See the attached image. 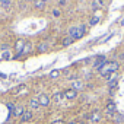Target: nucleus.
<instances>
[{
  "instance_id": "f257e3e1",
  "label": "nucleus",
  "mask_w": 124,
  "mask_h": 124,
  "mask_svg": "<svg viewBox=\"0 0 124 124\" xmlns=\"http://www.w3.org/2000/svg\"><path fill=\"white\" fill-rule=\"evenodd\" d=\"M118 70V63L117 61H105V63L99 67V73L102 76H109Z\"/></svg>"
},
{
  "instance_id": "f03ea898",
  "label": "nucleus",
  "mask_w": 124,
  "mask_h": 124,
  "mask_svg": "<svg viewBox=\"0 0 124 124\" xmlns=\"http://www.w3.org/2000/svg\"><path fill=\"white\" fill-rule=\"evenodd\" d=\"M83 34H85V26H83V25H79V26H72V28L69 29V37H70V38H73V39L80 38Z\"/></svg>"
},
{
  "instance_id": "7ed1b4c3",
  "label": "nucleus",
  "mask_w": 124,
  "mask_h": 124,
  "mask_svg": "<svg viewBox=\"0 0 124 124\" xmlns=\"http://www.w3.org/2000/svg\"><path fill=\"white\" fill-rule=\"evenodd\" d=\"M115 112H117V107H115V104H114L112 101H109L108 105H107V108H105V114H107L108 117H112Z\"/></svg>"
},
{
  "instance_id": "20e7f679",
  "label": "nucleus",
  "mask_w": 124,
  "mask_h": 124,
  "mask_svg": "<svg viewBox=\"0 0 124 124\" xmlns=\"http://www.w3.org/2000/svg\"><path fill=\"white\" fill-rule=\"evenodd\" d=\"M38 102H39V107H41V105H42V107H48V105H50V98H48L45 93H41L39 98H38Z\"/></svg>"
},
{
  "instance_id": "39448f33",
  "label": "nucleus",
  "mask_w": 124,
  "mask_h": 124,
  "mask_svg": "<svg viewBox=\"0 0 124 124\" xmlns=\"http://www.w3.org/2000/svg\"><path fill=\"white\" fill-rule=\"evenodd\" d=\"M83 88H85V83H83L82 80H73V82H72V89H75L76 92H78V91H82Z\"/></svg>"
},
{
  "instance_id": "423d86ee",
  "label": "nucleus",
  "mask_w": 124,
  "mask_h": 124,
  "mask_svg": "<svg viewBox=\"0 0 124 124\" xmlns=\"http://www.w3.org/2000/svg\"><path fill=\"white\" fill-rule=\"evenodd\" d=\"M105 61H107V60H105V57H104V55H98V57H96V60H95V63H93V67H95V69H99V67L105 63Z\"/></svg>"
},
{
  "instance_id": "0eeeda50",
  "label": "nucleus",
  "mask_w": 124,
  "mask_h": 124,
  "mask_svg": "<svg viewBox=\"0 0 124 124\" xmlns=\"http://www.w3.org/2000/svg\"><path fill=\"white\" fill-rule=\"evenodd\" d=\"M31 120H32V111H23V114L21 115V121L26 123V121H31Z\"/></svg>"
},
{
  "instance_id": "6e6552de",
  "label": "nucleus",
  "mask_w": 124,
  "mask_h": 124,
  "mask_svg": "<svg viewBox=\"0 0 124 124\" xmlns=\"http://www.w3.org/2000/svg\"><path fill=\"white\" fill-rule=\"evenodd\" d=\"M64 96H66L67 99H75V98L78 96V92H76L75 89H69V91L64 92Z\"/></svg>"
},
{
  "instance_id": "1a4fd4ad",
  "label": "nucleus",
  "mask_w": 124,
  "mask_h": 124,
  "mask_svg": "<svg viewBox=\"0 0 124 124\" xmlns=\"http://www.w3.org/2000/svg\"><path fill=\"white\" fill-rule=\"evenodd\" d=\"M89 120H91L92 123H96V121H99V120H101V114H99L98 111H93V112L91 114V117H89Z\"/></svg>"
},
{
  "instance_id": "9d476101",
  "label": "nucleus",
  "mask_w": 124,
  "mask_h": 124,
  "mask_svg": "<svg viewBox=\"0 0 124 124\" xmlns=\"http://www.w3.org/2000/svg\"><path fill=\"white\" fill-rule=\"evenodd\" d=\"M23 107H21V105H18V107H15V111H13V114H15V117H21L22 114H23Z\"/></svg>"
},
{
  "instance_id": "9b49d317",
  "label": "nucleus",
  "mask_w": 124,
  "mask_h": 124,
  "mask_svg": "<svg viewBox=\"0 0 124 124\" xmlns=\"http://www.w3.org/2000/svg\"><path fill=\"white\" fill-rule=\"evenodd\" d=\"M29 107H31V109H37V108H39V102H38V99H31V101H29Z\"/></svg>"
},
{
  "instance_id": "f8f14e48",
  "label": "nucleus",
  "mask_w": 124,
  "mask_h": 124,
  "mask_svg": "<svg viewBox=\"0 0 124 124\" xmlns=\"http://www.w3.org/2000/svg\"><path fill=\"white\" fill-rule=\"evenodd\" d=\"M47 50H48V44L42 42V44L38 45V51H39V53H44V51H47Z\"/></svg>"
},
{
  "instance_id": "ddd939ff",
  "label": "nucleus",
  "mask_w": 124,
  "mask_h": 124,
  "mask_svg": "<svg viewBox=\"0 0 124 124\" xmlns=\"http://www.w3.org/2000/svg\"><path fill=\"white\" fill-rule=\"evenodd\" d=\"M0 5H2L5 9H9L10 8V0H0Z\"/></svg>"
},
{
  "instance_id": "4468645a",
  "label": "nucleus",
  "mask_w": 124,
  "mask_h": 124,
  "mask_svg": "<svg viewBox=\"0 0 124 124\" xmlns=\"http://www.w3.org/2000/svg\"><path fill=\"white\" fill-rule=\"evenodd\" d=\"M112 117H114V121H117V123H123V115H121V114L115 112Z\"/></svg>"
},
{
  "instance_id": "2eb2a0df",
  "label": "nucleus",
  "mask_w": 124,
  "mask_h": 124,
  "mask_svg": "<svg viewBox=\"0 0 124 124\" xmlns=\"http://www.w3.org/2000/svg\"><path fill=\"white\" fill-rule=\"evenodd\" d=\"M73 41H75L73 38H70V37H67V38H66V39L63 41V45H70V44H72Z\"/></svg>"
},
{
  "instance_id": "dca6fc26",
  "label": "nucleus",
  "mask_w": 124,
  "mask_h": 124,
  "mask_svg": "<svg viewBox=\"0 0 124 124\" xmlns=\"http://www.w3.org/2000/svg\"><path fill=\"white\" fill-rule=\"evenodd\" d=\"M42 5H44V3L41 2V0H35V8H38V9H41V8H42Z\"/></svg>"
},
{
  "instance_id": "f3484780",
  "label": "nucleus",
  "mask_w": 124,
  "mask_h": 124,
  "mask_svg": "<svg viewBox=\"0 0 124 124\" xmlns=\"http://www.w3.org/2000/svg\"><path fill=\"white\" fill-rule=\"evenodd\" d=\"M98 21H99V18H98V16H95V18H92V19H91V25H95V23H96Z\"/></svg>"
},
{
  "instance_id": "a211bd4d",
  "label": "nucleus",
  "mask_w": 124,
  "mask_h": 124,
  "mask_svg": "<svg viewBox=\"0 0 124 124\" xmlns=\"http://www.w3.org/2000/svg\"><path fill=\"white\" fill-rule=\"evenodd\" d=\"M53 16H55V18L60 16V10H58V9H54V10H53Z\"/></svg>"
},
{
  "instance_id": "6ab92c4d",
  "label": "nucleus",
  "mask_w": 124,
  "mask_h": 124,
  "mask_svg": "<svg viewBox=\"0 0 124 124\" xmlns=\"http://www.w3.org/2000/svg\"><path fill=\"white\" fill-rule=\"evenodd\" d=\"M54 99H55V101L58 102V101L61 99V95H60V93H55V95H54Z\"/></svg>"
},
{
  "instance_id": "aec40b11",
  "label": "nucleus",
  "mask_w": 124,
  "mask_h": 124,
  "mask_svg": "<svg viewBox=\"0 0 124 124\" xmlns=\"http://www.w3.org/2000/svg\"><path fill=\"white\" fill-rule=\"evenodd\" d=\"M8 108L12 109V111H15V105H13V104H8Z\"/></svg>"
},
{
  "instance_id": "412c9836",
  "label": "nucleus",
  "mask_w": 124,
  "mask_h": 124,
  "mask_svg": "<svg viewBox=\"0 0 124 124\" xmlns=\"http://www.w3.org/2000/svg\"><path fill=\"white\" fill-rule=\"evenodd\" d=\"M55 76H58V72H53L51 73V78H55Z\"/></svg>"
},
{
  "instance_id": "4be33fe9",
  "label": "nucleus",
  "mask_w": 124,
  "mask_h": 124,
  "mask_svg": "<svg viewBox=\"0 0 124 124\" xmlns=\"http://www.w3.org/2000/svg\"><path fill=\"white\" fill-rule=\"evenodd\" d=\"M53 124H64V123H63V121H61V120H58V121H54Z\"/></svg>"
},
{
  "instance_id": "5701e85b",
  "label": "nucleus",
  "mask_w": 124,
  "mask_h": 124,
  "mask_svg": "<svg viewBox=\"0 0 124 124\" xmlns=\"http://www.w3.org/2000/svg\"><path fill=\"white\" fill-rule=\"evenodd\" d=\"M69 124H80V123H75V121H73V123H69Z\"/></svg>"
},
{
  "instance_id": "b1692460",
  "label": "nucleus",
  "mask_w": 124,
  "mask_h": 124,
  "mask_svg": "<svg viewBox=\"0 0 124 124\" xmlns=\"http://www.w3.org/2000/svg\"><path fill=\"white\" fill-rule=\"evenodd\" d=\"M41 2H42V3H45V2H47V0H41Z\"/></svg>"
}]
</instances>
